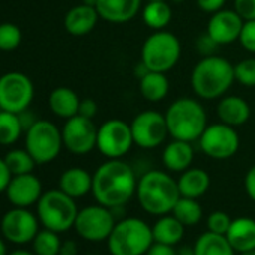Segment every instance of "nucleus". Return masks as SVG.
<instances>
[{"mask_svg":"<svg viewBox=\"0 0 255 255\" xmlns=\"http://www.w3.org/2000/svg\"><path fill=\"white\" fill-rule=\"evenodd\" d=\"M63 146L74 155H87L96 147L98 128L93 119L83 117L80 114L66 119L62 129Z\"/></svg>","mask_w":255,"mask_h":255,"instance_id":"14","label":"nucleus"},{"mask_svg":"<svg viewBox=\"0 0 255 255\" xmlns=\"http://www.w3.org/2000/svg\"><path fill=\"white\" fill-rule=\"evenodd\" d=\"M168 132L174 140L188 143L198 141L207 128V114L200 101L194 98H179L165 111Z\"/></svg>","mask_w":255,"mask_h":255,"instance_id":"4","label":"nucleus"},{"mask_svg":"<svg viewBox=\"0 0 255 255\" xmlns=\"http://www.w3.org/2000/svg\"><path fill=\"white\" fill-rule=\"evenodd\" d=\"M243 20L237 15L234 9H221L212 14L206 33L218 44L228 45L239 41L242 32Z\"/></svg>","mask_w":255,"mask_h":255,"instance_id":"16","label":"nucleus"},{"mask_svg":"<svg viewBox=\"0 0 255 255\" xmlns=\"http://www.w3.org/2000/svg\"><path fill=\"white\" fill-rule=\"evenodd\" d=\"M245 189H246L248 197L252 201H255V165L251 167L245 176Z\"/></svg>","mask_w":255,"mask_h":255,"instance_id":"44","label":"nucleus"},{"mask_svg":"<svg viewBox=\"0 0 255 255\" xmlns=\"http://www.w3.org/2000/svg\"><path fill=\"white\" fill-rule=\"evenodd\" d=\"M135 195L143 210L156 216L170 213L182 197L177 180L161 170H150L143 174L137 183Z\"/></svg>","mask_w":255,"mask_h":255,"instance_id":"3","label":"nucleus"},{"mask_svg":"<svg viewBox=\"0 0 255 255\" xmlns=\"http://www.w3.org/2000/svg\"><path fill=\"white\" fill-rule=\"evenodd\" d=\"M143 6V0H98L99 18L111 24H123L134 20Z\"/></svg>","mask_w":255,"mask_h":255,"instance_id":"18","label":"nucleus"},{"mask_svg":"<svg viewBox=\"0 0 255 255\" xmlns=\"http://www.w3.org/2000/svg\"><path fill=\"white\" fill-rule=\"evenodd\" d=\"M182 54L179 38L167 30H156L141 47V63L149 71L168 72L171 71Z\"/></svg>","mask_w":255,"mask_h":255,"instance_id":"7","label":"nucleus"},{"mask_svg":"<svg viewBox=\"0 0 255 255\" xmlns=\"http://www.w3.org/2000/svg\"><path fill=\"white\" fill-rule=\"evenodd\" d=\"M6 194L15 207H29L38 203L42 197V185L41 180L32 173L20 174L12 177Z\"/></svg>","mask_w":255,"mask_h":255,"instance_id":"17","label":"nucleus"},{"mask_svg":"<svg viewBox=\"0 0 255 255\" xmlns=\"http://www.w3.org/2000/svg\"><path fill=\"white\" fill-rule=\"evenodd\" d=\"M141 14L146 26H149L155 32L165 30L173 18V9L168 2H147Z\"/></svg>","mask_w":255,"mask_h":255,"instance_id":"29","label":"nucleus"},{"mask_svg":"<svg viewBox=\"0 0 255 255\" xmlns=\"http://www.w3.org/2000/svg\"><path fill=\"white\" fill-rule=\"evenodd\" d=\"M98 113V104L90 99V98H86V99H81L80 101V107H78V114L83 116V117H87V119H93Z\"/></svg>","mask_w":255,"mask_h":255,"instance_id":"41","label":"nucleus"},{"mask_svg":"<svg viewBox=\"0 0 255 255\" xmlns=\"http://www.w3.org/2000/svg\"><path fill=\"white\" fill-rule=\"evenodd\" d=\"M240 255H255V249H252V251H245V252H240Z\"/></svg>","mask_w":255,"mask_h":255,"instance_id":"50","label":"nucleus"},{"mask_svg":"<svg viewBox=\"0 0 255 255\" xmlns=\"http://www.w3.org/2000/svg\"><path fill=\"white\" fill-rule=\"evenodd\" d=\"M194 252L195 255H234L236 251L224 234L206 231L197 239Z\"/></svg>","mask_w":255,"mask_h":255,"instance_id":"28","label":"nucleus"},{"mask_svg":"<svg viewBox=\"0 0 255 255\" xmlns=\"http://www.w3.org/2000/svg\"><path fill=\"white\" fill-rule=\"evenodd\" d=\"M231 218L228 213L222 212V210H216V212H212L209 216H207V231H212V233H216V234H224L228 231L230 228V224H231Z\"/></svg>","mask_w":255,"mask_h":255,"instance_id":"36","label":"nucleus"},{"mask_svg":"<svg viewBox=\"0 0 255 255\" xmlns=\"http://www.w3.org/2000/svg\"><path fill=\"white\" fill-rule=\"evenodd\" d=\"M12 180V173L5 162V158H0V192H5Z\"/></svg>","mask_w":255,"mask_h":255,"instance_id":"43","label":"nucleus"},{"mask_svg":"<svg viewBox=\"0 0 255 255\" xmlns=\"http://www.w3.org/2000/svg\"><path fill=\"white\" fill-rule=\"evenodd\" d=\"M147 2H167V0H147Z\"/></svg>","mask_w":255,"mask_h":255,"instance_id":"51","label":"nucleus"},{"mask_svg":"<svg viewBox=\"0 0 255 255\" xmlns=\"http://www.w3.org/2000/svg\"><path fill=\"white\" fill-rule=\"evenodd\" d=\"M170 81L165 72L147 71L140 77V93L149 102H159L167 98Z\"/></svg>","mask_w":255,"mask_h":255,"instance_id":"27","label":"nucleus"},{"mask_svg":"<svg viewBox=\"0 0 255 255\" xmlns=\"http://www.w3.org/2000/svg\"><path fill=\"white\" fill-rule=\"evenodd\" d=\"M9 255H36V254H33L30 251H26V249H17V251L11 252Z\"/></svg>","mask_w":255,"mask_h":255,"instance_id":"47","label":"nucleus"},{"mask_svg":"<svg viewBox=\"0 0 255 255\" xmlns=\"http://www.w3.org/2000/svg\"><path fill=\"white\" fill-rule=\"evenodd\" d=\"M116 218L110 207L102 204H93L78 210L74 228L77 233L89 242H102L107 240L113 231Z\"/></svg>","mask_w":255,"mask_h":255,"instance_id":"12","label":"nucleus"},{"mask_svg":"<svg viewBox=\"0 0 255 255\" xmlns=\"http://www.w3.org/2000/svg\"><path fill=\"white\" fill-rule=\"evenodd\" d=\"M78 254V246L74 240H65L62 242L59 255H77Z\"/></svg>","mask_w":255,"mask_h":255,"instance_id":"45","label":"nucleus"},{"mask_svg":"<svg viewBox=\"0 0 255 255\" xmlns=\"http://www.w3.org/2000/svg\"><path fill=\"white\" fill-rule=\"evenodd\" d=\"M131 131L134 144L141 149H156L170 135L165 114L155 110H146L138 113L131 122Z\"/></svg>","mask_w":255,"mask_h":255,"instance_id":"13","label":"nucleus"},{"mask_svg":"<svg viewBox=\"0 0 255 255\" xmlns=\"http://www.w3.org/2000/svg\"><path fill=\"white\" fill-rule=\"evenodd\" d=\"M227 0H197L198 8L206 14H215L221 9H224Z\"/></svg>","mask_w":255,"mask_h":255,"instance_id":"40","label":"nucleus"},{"mask_svg":"<svg viewBox=\"0 0 255 255\" xmlns=\"http://www.w3.org/2000/svg\"><path fill=\"white\" fill-rule=\"evenodd\" d=\"M239 42L243 50H246L251 54H255V20L243 21Z\"/></svg>","mask_w":255,"mask_h":255,"instance_id":"37","label":"nucleus"},{"mask_svg":"<svg viewBox=\"0 0 255 255\" xmlns=\"http://www.w3.org/2000/svg\"><path fill=\"white\" fill-rule=\"evenodd\" d=\"M234 80L245 87H255V57H248L234 65Z\"/></svg>","mask_w":255,"mask_h":255,"instance_id":"35","label":"nucleus"},{"mask_svg":"<svg viewBox=\"0 0 255 255\" xmlns=\"http://www.w3.org/2000/svg\"><path fill=\"white\" fill-rule=\"evenodd\" d=\"M194 161L192 143L183 140H174L168 143L162 152V164L171 173H183L191 167Z\"/></svg>","mask_w":255,"mask_h":255,"instance_id":"22","label":"nucleus"},{"mask_svg":"<svg viewBox=\"0 0 255 255\" xmlns=\"http://www.w3.org/2000/svg\"><path fill=\"white\" fill-rule=\"evenodd\" d=\"M137 177L129 164L122 159H108L93 173L92 194L105 207L125 206L137 192Z\"/></svg>","mask_w":255,"mask_h":255,"instance_id":"1","label":"nucleus"},{"mask_svg":"<svg viewBox=\"0 0 255 255\" xmlns=\"http://www.w3.org/2000/svg\"><path fill=\"white\" fill-rule=\"evenodd\" d=\"M63 146L62 131L48 120H36L26 132V150L36 164L54 161Z\"/></svg>","mask_w":255,"mask_h":255,"instance_id":"8","label":"nucleus"},{"mask_svg":"<svg viewBox=\"0 0 255 255\" xmlns=\"http://www.w3.org/2000/svg\"><path fill=\"white\" fill-rule=\"evenodd\" d=\"M62 240L59 233L53 230H41L33 239V251L36 255H59Z\"/></svg>","mask_w":255,"mask_h":255,"instance_id":"32","label":"nucleus"},{"mask_svg":"<svg viewBox=\"0 0 255 255\" xmlns=\"http://www.w3.org/2000/svg\"><path fill=\"white\" fill-rule=\"evenodd\" d=\"M234 11L243 21L255 20V0H234Z\"/></svg>","mask_w":255,"mask_h":255,"instance_id":"38","label":"nucleus"},{"mask_svg":"<svg viewBox=\"0 0 255 255\" xmlns=\"http://www.w3.org/2000/svg\"><path fill=\"white\" fill-rule=\"evenodd\" d=\"M173 2H176V3H180V2H183V0H173Z\"/></svg>","mask_w":255,"mask_h":255,"instance_id":"52","label":"nucleus"},{"mask_svg":"<svg viewBox=\"0 0 255 255\" xmlns=\"http://www.w3.org/2000/svg\"><path fill=\"white\" fill-rule=\"evenodd\" d=\"M152 243V227L140 218H123L116 221L107 239L111 255H146Z\"/></svg>","mask_w":255,"mask_h":255,"instance_id":"5","label":"nucleus"},{"mask_svg":"<svg viewBox=\"0 0 255 255\" xmlns=\"http://www.w3.org/2000/svg\"><path fill=\"white\" fill-rule=\"evenodd\" d=\"M216 114L219 120L225 125H230L233 128L245 125L251 117V108L249 104L236 95H224L221 101L218 102Z\"/></svg>","mask_w":255,"mask_h":255,"instance_id":"20","label":"nucleus"},{"mask_svg":"<svg viewBox=\"0 0 255 255\" xmlns=\"http://www.w3.org/2000/svg\"><path fill=\"white\" fill-rule=\"evenodd\" d=\"M23 123L20 114L9 113V111H0V144L11 146L18 141L23 132Z\"/></svg>","mask_w":255,"mask_h":255,"instance_id":"30","label":"nucleus"},{"mask_svg":"<svg viewBox=\"0 0 255 255\" xmlns=\"http://www.w3.org/2000/svg\"><path fill=\"white\" fill-rule=\"evenodd\" d=\"M39 218H36L27 207H15L6 212L0 222V230L6 240L24 245L33 242L39 231Z\"/></svg>","mask_w":255,"mask_h":255,"instance_id":"15","label":"nucleus"},{"mask_svg":"<svg viewBox=\"0 0 255 255\" xmlns=\"http://www.w3.org/2000/svg\"><path fill=\"white\" fill-rule=\"evenodd\" d=\"M0 255H8L6 243L3 242V239H0Z\"/></svg>","mask_w":255,"mask_h":255,"instance_id":"48","label":"nucleus"},{"mask_svg":"<svg viewBox=\"0 0 255 255\" xmlns=\"http://www.w3.org/2000/svg\"><path fill=\"white\" fill-rule=\"evenodd\" d=\"M83 3H86V5H89V6H95V8H96L98 0H83Z\"/></svg>","mask_w":255,"mask_h":255,"instance_id":"49","label":"nucleus"},{"mask_svg":"<svg viewBox=\"0 0 255 255\" xmlns=\"http://www.w3.org/2000/svg\"><path fill=\"white\" fill-rule=\"evenodd\" d=\"M98 20L99 14L96 8L83 3L68 11L65 15V29L72 36H84L95 29Z\"/></svg>","mask_w":255,"mask_h":255,"instance_id":"19","label":"nucleus"},{"mask_svg":"<svg viewBox=\"0 0 255 255\" xmlns=\"http://www.w3.org/2000/svg\"><path fill=\"white\" fill-rule=\"evenodd\" d=\"M177 186L182 197L200 198L204 195L210 186V176L201 168H188L180 173L177 179Z\"/></svg>","mask_w":255,"mask_h":255,"instance_id":"24","label":"nucleus"},{"mask_svg":"<svg viewBox=\"0 0 255 255\" xmlns=\"http://www.w3.org/2000/svg\"><path fill=\"white\" fill-rule=\"evenodd\" d=\"M92 182H93V176L89 171L80 167H74L66 170L60 176L59 189H62L65 194H68L72 198H80L92 192Z\"/></svg>","mask_w":255,"mask_h":255,"instance_id":"23","label":"nucleus"},{"mask_svg":"<svg viewBox=\"0 0 255 255\" xmlns=\"http://www.w3.org/2000/svg\"><path fill=\"white\" fill-rule=\"evenodd\" d=\"M216 47H219V45H218L207 33L201 35V36L198 38V41H197L198 53L203 54V57H206V56H213V51H215Z\"/></svg>","mask_w":255,"mask_h":255,"instance_id":"39","label":"nucleus"},{"mask_svg":"<svg viewBox=\"0 0 255 255\" xmlns=\"http://www.w3.org/2000/svg\"><path fill=\"white\" fill-rule=\"evenodd\" d=\"M5 162L9 167L12 176H20V174H27L32 173L35 168V159L32 158V155L27 150H11L6 156H5Z\"/></svg>","mask_w":255,"mask_h":255,"instance_id":"33","label":"nucleus"},{"mask_svg":"<svg viewBox=\"0 0 255 255\" xmlns=\"http://www.w3.org/2000/svg\"><path fill=\"white\" fill-rule=\"evenodd\" d=\"M0 111H2V108H0Z\"/></svg>","mask_w":255,"mask_h":255,"instance_id":"54","label":"nucleus"},{"mask_svg":"<svg viewBox=\"0 0 255 255\" xmlns=\"http://www.w3.org/2000/svg\"><path fill=\"white\" fill-rule=\"evenodd\" d=\"M23 39L21 30L12 23L0 24V50L2 51H14L20 47Z\"/></svg>","mask_w":255,"mask_h":255,"instance_id":"34","label":"nucleus"},{"mask_svg":"<svg viewBox=\"0 0 255 255\" xmlns=\"http://www.w3.org/2000/svg\"><path fill=\"white\" fill-rule=\"evenodd\" d=\"M80 101L81 99L78 98V95L69 87H57L50 93L48 98L51 111L62 119H71L77 116Z\"/></svg>","mask_w":255,"mask_h":255,"instance_id":"26","label":"nucleus"},{"mask_svg":"<svg viewBox=\"0 0 255 255\" xmlns=\"http://www.w3.org/2000/svg\"><path fill=\"white\" fill-rule=\"evenodd\" d=\"M171 213L185 225V227H192L197 225L201 218H203V209L197 198H189V197H180L177 203L174 204Z\"/></svg>","mask_w":255,"mask_h":255,"instance_id":"31","label":"nucleus"},{"mask_svg":"<svg viewBox=\"0 0 255 255\" xmlns=\"http://www.w3.org/2000/svg\"><path fill=\"white\" fill-rule=\"evenodd\" d=\"M201 152L216 161H225L233 158L240 146V138L236 128L222 122L207 125L204 132L198 138Z\"/></svg>","mask_w":255,"mask_h":255,"instance_id":"10","label":"nucleus"},{"mask_svg":"<svg viewBox=\"0 0 255 255\" xmlns=\"http://www.w3.org/2000/svg\"><path fill=\"white\" fill-rule=\"evenodd\" d=\"M146 255H177V249L173 245H165V243H158L153 242Z\"/></svg>","mask_w":255,"mask_h":255,"instance_id":"42","label":"nucleus"},{"mask_svg":"<svg viewBox=\"0 0 255 255\" xmlns=\"http://www.w3.org/2000/svg\"><path fill=\"white\" fill-rule=\"evenodd\" d=\"M78 215L75 198L62 189H51L42 194L38 201V218L45 228L56 233L68 231L74 227Z\"/></svg>","mask_w":255,"mask_h":255,"instance_id":"6","label":"nucleus"},{"mask_svg":"<svg viewBox=\"0 0 255 255\" xmlns=\"http://www.w3.org/2000/svg\"><path fill=\"white\" fill-rule=\"evenodd\" d=\"M153 242L176 246L185 234V225L174 215H162L152 227Z\"/></svg>","mask_w":255,"mask_h":255,"instance_id":"25","label":"nucleus"},{"mask_svg":"<svg viewBox=\"0 0 255 255\" xmlns=\"http://www.w3.org/2000/svg\"><path fill=\"white\" fill-rule=\"evenodd\" d=\"M35 87L32 80L23 72H8L0 77V108L20 114L33 101Z\"/></svg>","mask_w":255,"mask_h":255,"instance_id":"11","label":"nucleus"},{"mask_svg":"<svg viewBox=\"0 0 255 255\" xmlns=\"http://www.w3.org/2000/svg\"><path fill=\"white\" fill-rule=\"evenodd\" d=\"M89 255H99V254H89Z\"/></svg>","mask_w":255,"mask_h":255,"instance_id":"53","label":"nucleus"},{"mask_svg":"<svg viewBox=\"0 0 255 255\" xmlns=\"http://www.w3.org/2000/svg\"><path fill=\"white\" fill-rule=\"evenodd\" d=\"M234 66L221 56H206L191 72L194 93L206 101L222 98L234 83Z\"/></svg>","mask_w":255,"mask_h":255,"instance_id":"2","label":"nucleus"},{"mask_svg":"<svg viewBox=\"0 0 255 255\" xmlns=\"http://www.w3.org/2000/svg\"><path fill=\"white\" fill-rule=\"evenodd\" d=\"M225 237L231 248L239 254L255 249V219L248 216L233 219Z\"/></svg>","mask_w":255,"mask_h":255,"instance_id":"21","label":"nucleus"},{"mask_svg":"<svg viewBox=\"0 0 255 255\" xmlns=\"http://www.w3.org/2000/svg\"><path fill=\"white\" fill-rule=\"evenodd\" d=\"M177 255H195L194 252V246H182L179 251H177Z\"/></svg>","mask_w":255,"mask_h":255,"instance_id":"46","label":"nucleus"},{"mask_svg":"<svg viewBox=\"0 0 255 255\" xmlns=\"http://www.w3.org/2000/svg\"><path fill=\"white\" fill-rule=\"evenodd\" d=\"M134 146L131 123L110 119L98 128L96 149L108 159H122Z\"/></svg>","mask_w":255,"mask_h":255,"instance_id":"9","label":"nucleus"}]
</instances>
